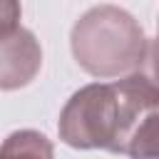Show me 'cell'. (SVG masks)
Returning a JSON list of instances; mask_svg holds the SVG:
<instances>
[{"mask_svg": "<svg viewBox=\"0 0 159 159\" xmlns=\"http://www.w3.org/2000/svg\"><path fill=\"white\" fill-rule=\"evenodd\" d=\"M159 107V89L149 75L132 72L114 82L77 89L60 112V139L72 149H107L124 154L132 134Z\"/></svg>", "mask_w": 159, "mask_h": 159, "instance_id": "obj_1", "label": "cell"}, {"mask_svg": "<svg viewBox=\"0 0 159 159\" xmlns=\"http://www.w3.org/2000/svg\"><path fill=\"white\" fill-rule=\"evenodd\" d=\"M70 47L77 65L99 80L139 72L152 55V42L142 25L117 5L89 7L75 22Z\"/></svg>", "mask_w": 159, "mask_h": 159, "instance_id": "obj_2", "label": "cell"}, {"mask_svg": "<svg viewBox=\"0 0 159 159\" xmlns=\"http://www.w3.org/2000/svg\"><path fill=\"white\" fill-rule=\"evenodd\" d=\"M42 67V47L37 37L15 27L0 35V89H20L30 84Z\"/></svg>", "mask_w": 159, "mask_h": 159, "instance_id": "obj_3", "label": "cell"}, {"mask_svg": "<svg viewBox=\"0 0 159 159\" xmlns=\"http://www.w3.org/2000/svg\"><path fill=\"white\" fill-rule=\"evenodd\" d=\"M0 159H55V147L37 129H17L2 139Z\"/></svg>", "mask_w": 159, "mask_h": 159, "instance_id": "obj_4", "label": "cell"}, {"mask_svg": "<svg viewBox=\"0 0 159 159\" xmlns=\"http://www.w3.org/2000/svg\"><path fill=\"white\" fill-rule=\"evenodd\" d=\"M157 119H159V112L152 114L132 134L124 154H129L132 159H157Z\"/></svg>", "mask_w": 159, "mask_h": 159, "instance_id": "obj_5", "label": "cell"}, {"mask_svg": "<svg viewBox=\"0 0 159 159\" xmlns=\"http://www.w3.org/2000/svg\"><path fill=\"white\" fill-rule=\"evenodd\" d=\"M20 15H22L20 0H0V35L20 27Z\"/></svg>", "mask_w": 159, "mask_h": 159, "instance_id": "obj_6", "label": "cell"}]
</instances>
